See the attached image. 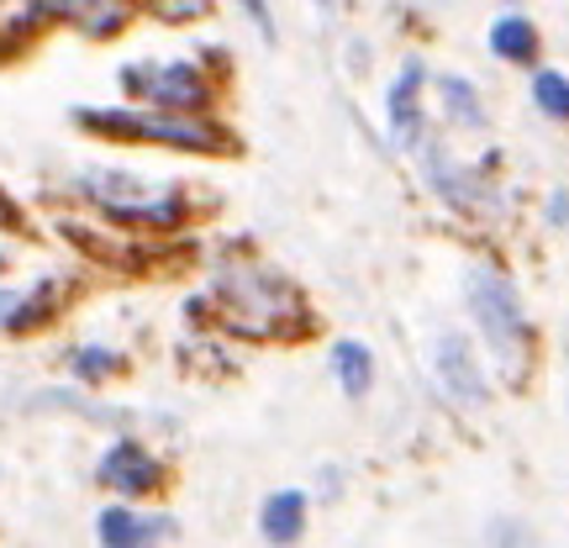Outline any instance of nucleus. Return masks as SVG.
<instances>
[{"instance_id": "nucleus-1", "label": "nucleus", "mask_w": 569, "mask_h": 548, "mask_svg": "<svg viewBox=\"0 0 569 548\" xmlns=\"http://www.w3.org/2000/svg\"><path fill=\"white\" fill-rule=\"evenodd\" d=\"M469 296V311H475V322L486 332L490 353L501 359V365L517 375L522 359H528V317H522V301H517V290H511L496 269H475L465 285Z\"/></svg>"}, {"instance_id": "nucleus-2", "label": "nucleus", "mask_w": 569, "mask_h": 548, "mask_svg": "<svg viewBox=\"0 0 569 548\" xmlns=\"http://www.w3.org/2000/svg\"><path fill=\"white\" fill-rule=\"evenodd\" d=\"M438 380H443V390L453 401H465V407H480V401H486V375L469 359V343L453 338V332L438 343Z\"/></svg>"}, {"instance_id": "nucleus-3", "label": "nucleus", "mask_w": 569, "mask_h": 548, "mask_svg": "<svg viewBox=\"0 0 569 548\" xmlns=\"http://www.w3.org/2000/svg\"><path fill=\"white\" fill-rule=\"evenodd\" d=\"M417 90H422V63H407V74L390 90V138L401 148H422V111H417Z\"/></svg>"}, {"instance_id": "nucleus-4", "label": "nucleus", "mask_w": 569, "mask_h": 548, "mask_svg": "<svg viewBox=\"0 0 569 548\" xmlns=\"http://www.w3.org/2000/svg\"><path fill=\"white\" fill-rule=\"evenodd\" d=\"M101 475H106V486H117V490H127V496H138V490H153V480H159V465H153V459H148L138 444H117L111 454H106Z\"/></svg>"}, {"instance_id": "nucleus-5", "label": "nucleus", "mask_w": 569, "mask_h": 548, "mask_svg": "<svg viewBox=\"0 0 569 548\" xmlns=\"http://www.w3.org/2000/svg\"><path fill=\"white\" fill-rule=\"evenodd\" d=\"M306 528V496L301 490H280L264 501V538L269 544H296Z\"/></svg>"}, {"instance_id": "nucleus-6", "label": "nucleus", "mask_w": 569, "mask_h": 548, "mask_svg": "<svg viewBox=\"0 0 569 548\" xmlns=\"http://www.w3.org/2000/svg\"><path fill=\"white\" fill-rule=\"evenodd\" d=\"M490 53L507 63H528L532 53H538V32H532V21L522 17H501L496 27H490Z\"/></svg>"}, {"instance_id": "nucleus-7", "label": "nucleus", "mask_w": 569, "mask_h": 548, "mask_svg": "<svg viewBox=\"0 0 569 548\" xmlns=\"http://www.w3.org/2000/svg\"><path fill=\"white\" fill-rule=\"evenodd\" d=\"M153 528H163V522H138L132 511H106L101 517V544L106 548H142L148 538H153Z\"/></svg>"}, {"instance_id": "nucleus-8", "label": "nucleus", "mask_w": 569, "mask_h": 548, "mask_svg": "<svg viewBox=\"0 0 569 548\" xmlns=\"http://www.w3.org/2000/svg\"><path fill=\"white\" fill-rule=\"evenodd\" d=\"M332 369H338V380H343L348 396H365L369 380H375V369H369V348H359V343L332 348Z\"/></svg>"}, {"instance_id": "nucleus-9", "label": "nucleus", "mask_w": 569, "mask_h": 548, "mask_svg": "<svg viewBox=\"0 0 569 548\" xmlns=\"http://www.w3.org/2000/svg\"><path fill=\"white\" fill-rule=\"evenodd\" d=\"M532 101L543 106L549 117H569V80L553 74V69H543V74L532 80Z\"/></svg>"}, {"instance_id": "nucleus-10", "label": "nucleus", "mask_w": 569, "mask_h": 548, "mask_svg": "<svg viewBox=\"0 0 569 548\" xmlns=\"http://www.w3.org/2000/svg\"><path fill=\"white\" fill-rule=\"evenodd\" d=\"M443 101H453V117L465 127H480V106H475V90L465 80H443Z\"/></svg>"}, {"instance_id": "nucleus-11", "label": "nucleus", "mask_w": 569, "mask_h": 548, "mask_svg": "<svg viewBox=\"0 0 569 548\" xmlns=\"http://www.w3.org/2000/svg\"><path fill=\"white\" fill-rule=\"evenodd\" d=\"M496 548H532V544L517 522H496Z\"/></svg>"}, {"instance_id": "nucleus-12", "label": "nucleus", "mask_w": 569, "mask_h": 548, "mask_svg": "<svg viewBox=\"0 0 569 548\" xmlns=\"http://www.w3.org/2000/svg\"><path fill=\"white\" fill-rule=\"evenodd\" d=\"M248 6H253V17H259V27L269 32V11H264V0H248Z\"/></svg>"}, {"instance_id": "nucleus-13", "label": "nucleus", "mask_w": 569, "mask_h": 548, "mask_svg": "<svg viewBox=\"0 0 569 548\" xmlns=\"http://www.w3.org/2000/svg\"><path fill=\"white\" fill-rule=\"evenodd\" d=\"M317 6H322V11H327V17H332V11H338V0H317Z\"/></svg>"}]
</instances>
